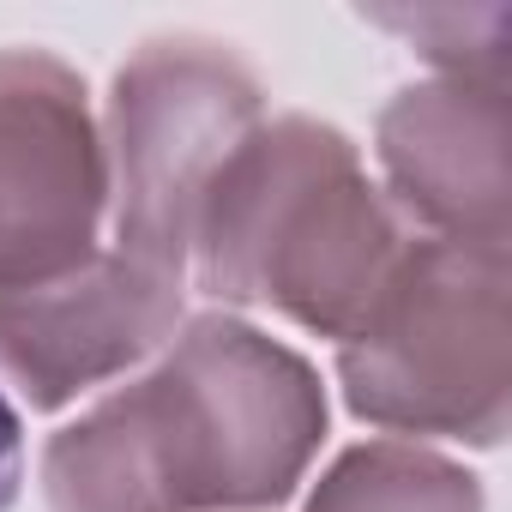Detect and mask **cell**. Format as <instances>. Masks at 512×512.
I'll list each match as a JSON object with an SVG mask.
<instances>
[{"label": "cell", "mask_w": 512, "mask_h": 512, "mask_svg": "<svg viewBox=\"0 0 512 512\" xmlns=\"http://www.w3.org/2000/svg\"><path fill=\"white\" fill-rule=\"evenodd\" d=\"M109 163L85 79L49 49H0V290L103 253Z\"/></svg>", "instance_id": "5b68a950"}, {"label": "cell", "mask_w": 512, "mask_h": 512, "mask_svg": "<svg viewBox=\"0 0 512 512\" xmlns=\"http://www.w3.org/2000/svg\"><path fill=\"white\" fill-rule=\"evenodd\" d=\"M380 193L428 241L506 247L512 229V115L506 85L422 79L374 121Z\"/></svg>", "instance_id": "52a82bcc"}, {"label": "cell", "mask_w": 512, "mask_h": 512, "mask_svg": "<svg viewBox=\"0 0 512 512\" xmlns=\"http://www.w3.org/2000/svg\"><path fill=\"white\" fill-rule=\"evenodd\" d=\"M326 446V386L235 314L175 338L43 446L49 512H266Z\"/></svg>", "instance_id": "6da1fadb"}, {"label": "cell", "mask_w": 512, "mask_h": 512, "mask_svg": "<svg viewBox=\"0 0 512 512\" xmlns=\"http://www.w3.org/2000/svg\"><path fill=\"white\" fill-rule=\"evenodd\" d=\"M181 278L103 247L67 278L0 290V386L67 410L139 374L181 326Z\"/></svg>", "instance_id": "8992f818"}, {"label": "cell", "mask_w": 512, "mask_h": 512, "mask_svg": "<svg viewBox=\"0 0 512 512\" xmlns=\"http://www.w3.org/2000/svg\"><path fill=\"white\" fill-rule=\"evenodd\" d=\"M338 386L386 440L500 446L512 410L506 247L410 235L380 302L338 344Z\"/></svg>", "instance_id": "3957f363"}, {"label": "cell", "mask_w": 512, "mask_h": 512, "mask_svg": "<svg viewBox=\"0 0 512 512\" xmlns=\"http://www.w3.org/2000/svg\"><path fill=\"white\" fill-rule=\"evenodd\" d=\"M362 19L410 43L434 79L506 85L512 73V7H386Z\"/></svg>", "instance_id": "9c48e42d"}, {"label": "cell", "mask_w": 512, "mask_h": 512, "mask_svg": "<svg viewBox=\"0 0 512 512\" xmlns=\"http://www.w3.org/2000/svg\"><path fill=\"white\" fill-rule=\"evenodd\" d=\"M266 121V85L229 43L169 31L139 43L103 103L115 253L187 278L193 211L229 151Z\"/></svg>", "instance_id": "277c9868"}, {"label": "cell", "mask_w": 512, "mask_h": 512, "mask_svg": "<svg viewBox=\"0 0 512 512\" xmlns=\"http://www.w3.org/2000/svg\"><path fill=\"white\" fill-rule=\"evenodd\" d=\"M25 488V422H19V404L0 386V512H7Z\"/></svg>", "instance_id": "30bf717a"}, {"label": "cell", "mask_w": 512, "mask_h": 512, "mask_svg": "<svg viewBox=\"0 0 512 512\" xmlns=\"http://www.w3.org/2000/svg\"><path fill=\"white\" fill-rule=\"evenodd\" d=\"M410 247L362 151L314 115L260 121L211 175L187 266L223 308H260L314 338H350Z\"/></svg>", "instance_id": "7a4b0ae2"}, {"label": "cell", "mask_w": 512, "mask_h": 512, "mask_svg": "<svg viewBox=\"0 0 512 512\" xmlns=\"http://www.w3.org/2000/svg\"><path fill=\"white\" fill-rule=\"evenodd\" d=\"M308 512H488L482 482L416 440H362L326 464Z\"/></svg>", "instance_id": "ba28073f"}]
</instances>
